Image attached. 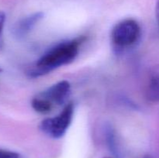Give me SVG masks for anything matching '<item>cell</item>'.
Returning a JSON list of instances; mask_svg holds the SVG:
<instances>
[{
	"instance_id": "obj_8",
	"label": "cell",
	"mask_w": 159,
	"mask_h": 158,
	"mask_svg": "<svg viewBox=\"0 0 159 158\" xmlns=\"http://www.w3.org/2000/svg\"><path fill=\"white\" fill-rule=\"evenodd\" d=\"M0 158H23L20 153L11 150L0 149Z\"/></svg>"
},
{
	"instance_id": "obj_3",
	"label": "cell",
	"mask_w": 159,
	"mask_h": 158,
	"mask_svg": "<svg viewBox=\"0 0 159 158\" xmlns=\"http://www.w3.org/2000/svg\"><path fill=\"white\" fill-rule=\"evenodd\" d=\"M73 115L74 105L72 102H70L65 105L57 116L43 119L40 124V129L54 139L61 138L71 125Z\"/></svg>"
},
{
	"instance_id": "obj_9",
	"label": "cell",
	"mask_w": 159,
	"mask_h": 158,
	"mask_svg": "<svg viewBox=\"0 0 159 158\" xmlns=\"http://www.w3.org/2000/svg\"><path fill=\"white\" fill-rule=\"evenodd\" d=\"M6 19V14L2 11H0V50L3 46V29H4Z\"/></svg>"
},
{
	"instance_id": "obj_11",
	"label": "cell",
	"mask_w": 159,
	"mask_h": 158,
	"mask_svg": "<svg viewBox=\"0 0 159 158\" xmlns=\"http://www.w3.org/2000/svg\"><path fill=\"white\" fill-rule=\"evenodd\" d=\"M143 158H153V157H152V156H151V155L147 154V155H145V156H144Z\"/></svg>"
},
{
	"instance_id": "obj_10",
	"label": "cell",
	"mask_w": 159,
	"mask_h": 158,
	"mask_svg": "<svg viewBox=\"0 0 159 158\" xmlns=\"http://www.w3.org/2000/svg\"><path fill=\"white\" fill-rule=\"evenodd\" d=\"M155 12H156V19L157 23H158V26L159 29V0L156 2V8H155Z\"/></svg>"
},
{
	"instance_id": "obj_4",
	"label": "cell",
	"mask_w": 159,
	"mask_h": 158,
	"mask_svg": "<svg viewBox=\"0 0 159 158\" xmlns=\"http://www.w3.org/2000/svg\"><path fill=\"white\" fill-rule=\"evenodd\" d=\"M71 94V85L66 80L61 81L39 93V97L44 99L53 108L65 103Z\"/></svg>"
},
{
	"instance_id": "obj_5",
	"label": "cell",
	"mask_w": 159,
	"mask_h": 158,
	"mask_svg": "<svg viewBox=\"0 0 159 158\" xmlns=\"http://www.w3.org/2000/svg\"><path fill=\"white\" fill-rule=\"evenodd\" d=\"M43 12H37L21 19L14 24L12 34L17 39H22L30 33L36 25L43 19Z\"/></svg>"
},
{
	"instance_id": "obj_6",
	"label": "cell",
	"mask_w": 159,
	"mask_h": 158,
	"mask_svg": "<svg viewBox=\"0 0 159 158\" xmlns=\"http://www.w3.org/2000/svg\"><path fill=\"white\" fill-rule=\"evenodd\" d=\"M146 97L149 102H159V70L151 76L146 90Z\"/></svg>"
},
{
	"instance_id": "obj_12",
	"label": "cell",
	"mask_w": 159,
	"mask_h": 158,
	"mask_svg": "<svg viewBox=\"0 0 159 158\" xmlns=\"http://www.w3.org/2000/svg\"><path fill=\"white\" fill-rule=\"evenodd\" d=\"M2 68H0V73H1V72H2Z\"/></svg>"
},
{
	"instance_id": "obj_7",
	"label": "cell",
	"mask_w": 159,
	"mask_h": 158,
	"mask_svg": "<svg viewBox=\"0 0 159 158\" xmlns=\"http://www.w3.org/2000/svg\"><path fill=\"white\" fill-rule=\"evenodd\" d=\"M106 136H107V143L110 147V150L113 152H115L116 150V142L115 139V133L113 128L111 126H107L106 128Z\"/></svg>"
},
{
	"instance_id": "obj_1",
	"label": "cell",
	"mask_w": 159,
	"mask_h": 158,
	"mask_svg": "<svg viewBox=\"0 0 159 158\" xmlns=\"http://www.w3.org/2000/svg\"><path fill=\"white\" fill-rule=\"evenodd\" d=\"M85 40L83 37L63 41L47 51L27 71L31 77H37L71 63L78 56L79 46Z\"/></svg>"
},
{
	"instance_id": "obj_2",
	"label": "cell",
	"mask_w": 159,
	"mask_h": 158,
	"mask_svg": "<svg viewBox=\"0 0 159 158\" xmlns=\"http://www.w3.org/2000/svg\"><path fill=\"white\" fill-rule=\"evenodd\" d=\"M141 36V27L136 20L126 19L116 23L112 29L111 42L116 49L123 50L136 43Z\"/></svg>"
}]
</instances>
